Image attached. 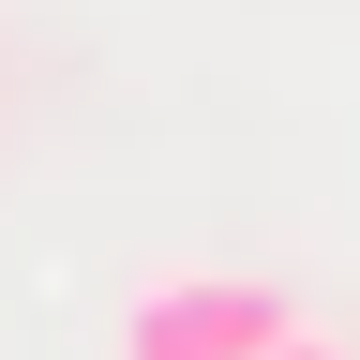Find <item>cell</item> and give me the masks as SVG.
I'll return each instance as SVG.
<instances>
[{"label":"cell","mask_w":360,"mask_h":360,"mask_svg":"<svg viewBox=\"0 0 360 360\" xmlns=\"http://www.w3.org/2000/svg\"><path fill=\"white\" fill-rule=\"evenodd\" d=\"M285 330H300V315L270 285H240V270H165V285H135L120 360H270Z\"/></svg>","instance_id":"cell-1"},{"label":"cell","mask_w":360,"mask_h":360,"mask_svg":"<svg viewBox=\"0 0 360 360\" xmlns=\"http://www.w3.org/2000/svg\"><path fill=\"white\" fill-rule=\"evenodd\" d=\"M270 360H345V345H315V330H285V345H270Z\"/></svg>","instance_id":"cell-2"}]
</instances>
